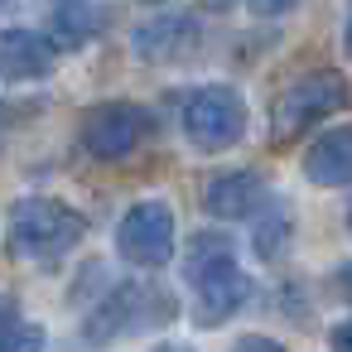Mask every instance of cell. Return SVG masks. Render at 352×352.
<instances>
[{"label":"cell","mask_w":352,"mask_h":352,"mask_svg":"<svg viewBox=\"0 0 352 352\" xmlns=\"http://www.w3.org/2000/svg\"><path fill=\"white\" fill-rule=\"evenodd\" d=\"M10 236H15V251L20 256H34V261H58L63 251H73V241L82 236V217L63 203H20L15 208V222H10Z\"/></svg>","instance_id":"cell-1"},{"label":"cell","mask_w":352,"mask_h":352,"mask_svg":"<svg viewBox=\"0 0 352 352\" xmlns=\"http://www.w3.org/2000/svg\"><path fill=\"white\" fill-rule=\"evenodd\" d=\"M342 102H347L342 73H328V68H323V73L299 78V82L285 87L280 102H275V140H294L304 126H314L318 116H333Z\"/></svg>","instance_id":"cell-2"},{"label":"cell","mask_w":352,"mask_h":352,"mask_svg":"<svg viewBox=\"0 0 352 352\" xmlns=\"http://www.w3.org/2000/svg\"><path fill=\"white\" fill-rule=\"evenodd\" d=\"M188 275H193V285H198V299H203L208 323L227 318V314L246 299V275L232 265L222 236H198V251H193V261H188Z\"/></svg>","instance_id":"cell-3"},{"label":"cell","mask_w":352,"mask_h":352,"mask_svg":"<svg viewBox=\"0 0 352 352\" xmlns=\"http://www.w3.org/2000/svg\"><path fill=\"white\" fill-rule=\"evenodd\" d=\"M241 121H246V111H241V97L232 87H203L184 107V126L203 150H227L241 135Z\"/></svg>","instance_id":"cell-4"},{"label":"cell","mask_w":352,"mask_h":352,"mask_svg":"<svg viewBox=\"0 0 352 352\" xmlns=\"http://www.w3.org/2000/svg\"><path fill=\"white\" fill-rule=\"evenodd\" d=\"M174 251V212L164 203H135L121 222V256L135 265H164Z\"/></svg>","instance_id":"cell-5"},{"label":"cell","mask_w":352,"mask_h":352,"mask_svg":"<svg viewBox=\"0 0 352 352\" xmlns=\"http://www.w3.org/2000/svg\"><path fill=\"white\" fill-rule=\"evenodd\" d=\"M135 140H140V111L126 102H107V107L87 111V121H82V145L97 160H121V155H131Z\"/></svg>","instance_id":"cell-6"},{"label":"cell","mask_w":352,"mask_h":352,"mask_svg":"<svg viewBox=\"0 0 352 352\" xmlns=\"http://www.w3.org/2000/svg\"><path fill=\"white\" fill-rule=\"evenodd\" d=\"M49 63H54L49 39H39V34H30V30H15V34L0 39V73H6L10 82L39 78V73H49Z\"/></svg>","instance_id":"cell-7"},{"label":"cell","mask_w":352,"mask_h":352,"mask_svg":"<svg viewBox=\"0 0 352 352\" xmlns=\"http://www.w3.org/2000/svg\"><path fill=\"white\" fill-rule=\"evenodd\" d=\"M261 198H265L261 174H222V179L208 184V208H212L217 217H241V212H251Z\"/></svg>","instance_id":"cell-8"},{"label":"cell","mask_w":352,"mask_h":352,"mask_svg":"<svg viewBox=\"0 0 352 352\" xmlns=\"http://www.w3.org/2000/svg\"><path fill=\"white\" fill-rule=\"evenodd\" d=\"M347 155H352V135H347V126L328 131V135L309 150V179H314V184H328V188L347 184V164H352Z\"/></svg>","instance_id":"cell-9"},{"label":"cell","mask_w":352,"mask_h":352,"mask_svg":"<svg viewBox=\"0 0 352 352\" xmlns=\"http://www.w3.org/2000/svg\"><path fill=\"white\" fill-rule=\"evenodd\" d=\"M193 20H179V15H169V20H155V25H145L140 34H135V49L145 54V58H174L179 49H188V39H193Z\"/></svg>","instance_id":"cell-10"},{"label":"cell","mask_w":352,"mask_h":352,"mask_svg":"<svg viewBox=\"0 0 352 352\" xmlns=\"http://www.w3.org/2000/svg\"><path fill=\"white\" fill-rule=\"evenodd\" d=\"M44 342V333L39 328H20L15 318L6 323V333H0V352H10V347H39Z\"/></svg>","instance_id":"cell-11"},{"label":"cell","mask_w":352,"mask_h":352,"mask_svg":"<svg viewBox=\"0 0 352 352\" xmlns=\"http://www.w3.org/2000/svg\"><path fill=\"white\" fill-rule=\"evenodd\" d=\"M246 6L256 10V15H280V10H289L294 0H246Z\"/></svg>","instance_id":"cell-12"},{"label":"cell","mask_w":352,"mask_h":352,"mask_svg":"<svg viewBox=\"0 0 352 352\" xmlns=\"http://www.w3.org/2000/svg\"><path fill=\"white\" fill-rule=\"evenodd\" d=\"M208 6H212V10H222V6H227V0H208Z\"/></svg>","instance_id":"cell-13"}]
</instances>
